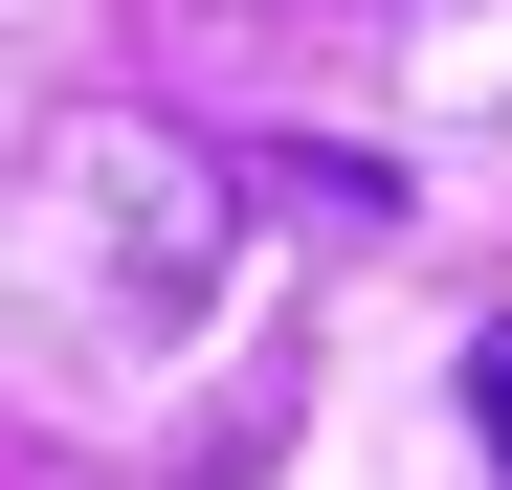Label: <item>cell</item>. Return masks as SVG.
<instances>
[{
  "mask_svg": "<svg viewBox=\"0 0 512 490\" xmlns=\"http://www.w3.org/2000/svg\"><path fill=\"white\" fill-rule=\"evenodd\" d=\"M468 424H490V468H512V335H468Z\"/></svg>",
  "mask_w": 512,
  "mask_h": 490,
  "instance_id": "obj_1",
  "label": "cell"
}]
</instances>
